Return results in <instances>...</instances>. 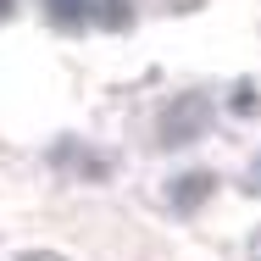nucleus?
I'll use <instances>...</instances> for the list:
<instances>
[{
    "label": "nucleus",
    "mask_w": 261,
    "mask_h": 261,
    "mask_svg": "<svg viewBox=\"0 0 261 261\" xmlns=\"http://www.w3.org/2000/svg\"><path fill=\"white\" fill-rule=\"evenodd\" d=\"M50 17L61 28H78V22L89 17V0H50Z\"/></svg>",
    "instance_id": "3"
},
{
    "label": "nucleus",
    "mask_w": 261,
    "mask_h": 261,
    "mask_svg": "<svg viewBox=\"0 0 261 261\" xmlns=\"http://www.w3.org/2000/svg\"><path fill=\"white\" fill-rule=\"evenodd\" d=\"M22 261H61V256H50V250H28Z\"/></svg>",
    "instance_id": "6"
},
{
    "label": "nucleus",
    "mask_w": 261,
    "mask_h": 261,
    "mask_svg": "<svg viewBox=\"0 0 261 261\" xmlns=\"http://www.w3.org/2000/svg\"><path fill=\"white\" fill-rule=\"evenodd\" d=\"M11 6H17V0H0V17H11Z\"/></svg>",
    "instance_id": "8"
},
{
    "label": "nucleus",
    "mask_w": 261,
    "mask_h": 261,
    "mask_svg": "<svg viewBox=\"0 0 261 261\" xmlns=\"http://www.w3.org/2000/svg\"><path fill=\"white\" fill-rule=\"evenodd\" d=\"M250 189H261V156H256V172H250Z\"/></svg>",
    "instance_id": "7"
},
{
    "label": "nucleus",
    "mask_w": 261,
    "mask_h": 261,
    "mask_svg": "<svg viewBox=\"0 0 261 261\" xmlns=\"http://www.w3.org/2000/svg\"><path fill=\"white\" fill-rule=\"evenodd\" d=\"M206 117H211V95L189 89V95H178V100L161 111V139L167 145H189V139L206 134Z\"/></svg>",
    "instance_id": "1"
},
{
    "label": "nucleus",
    "mask_w": 261,
    "mask_h": 261,
    "mask_svg": "<svg viewBox=\"0 0 261 261\" xmlns=\"http://www.w3.org/2000/svg\"><path fill=\"white\" fill-rule=\"evenodd\" d=\"M250 106H256V95H250V89L239 84V89H233V111H250Z\"/></svg>",
    "instance_id": "5"
},
{
    "label": "nucleus",
    "mask_w": 261,
    "mask_h": 261,
    "mask_svg": "<svg viewBox=\"0 0 261 261\" xmlns=\"http://www.w3.org/2000/svg\"><path fill=\"white\" fill-rule=\"evenodd\" d=\"M211 189H217V184H211V172H189V178H178V184H172V206H178V211H195Z\"/></svg>",
    "instance_id": "2"
},
{
    "label": "nucleus",
    "mask_w": 261,
    "mask_h": 261,
    "mask_svg": "<svg viewBox=\"0 0 261 261\" xmlns=\"http://www.w3.org/2000/svg\"><path fill=\"white\" fill-rule=\"evenodd\" d=\"M95 11H100L106 28H128V17H134V11H128V0H100Z\"/></svg>",
    "instance_id": "4"
}]
</instances>
